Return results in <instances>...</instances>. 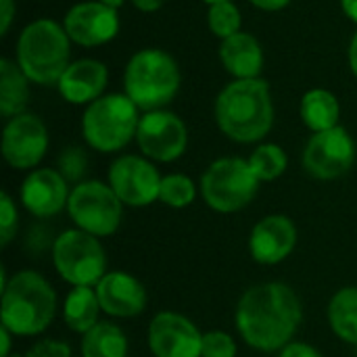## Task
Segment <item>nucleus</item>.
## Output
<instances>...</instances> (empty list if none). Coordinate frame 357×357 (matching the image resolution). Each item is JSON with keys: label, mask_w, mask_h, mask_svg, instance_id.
I'll list each match as a JSON object with an SVG mask.
<instances>
[{"label": "nucleus", "mask_w": 357, "mask_h": 357, "mask_svg": "<svg viewBox=\"0 0 357 357\" xmlns=\"http://www.w3.org/2000/svg\"><path fill=\"white\" fill-rule=\"evenodd\" d=\"M146 341L155 357H201L203 347L197 324L176 312H159L149 324Z\"/></svg>", "instance_id": "4468645a"}, {"label": "nucleus", "mask_w": 357, "mask_h": 357, "mask_svg": "<svg viewBox=\"0 0 357 357\" xmlns=\"http://www.w3.org/2000/svg\"><path fill=\"white\" fill-rule=\"evenodd\" d=\"M215 121L234 142L251 144L266 138L274 123L268 82L261 77L230 82L215 100Z\"/></svg>", "instance_id": "f03ea898"}, {"label": "nucleus", "mask_w": 357, "mask_h": 357, "mask_svg": "<svg viewBox=\"0 0 357 357\" xmlns=\"http://www.w3.org/2000/svg\"><path fill=\"white\" fill-rule=\"evenodd\" d=\"M341 6H343V10H345V15L357 23V0H341Z\"/></svg>", "instance_id": "4c0bfd02"}, {"label": "nucleus", "mask_w": 357, "mask_h": 357, "mask_svg": "<svg viewBox=\"0 0 357 357\" xmlns=\"http://www.w3.org/2000/svg\"><path fill=\"white\" fill-rule=\"evenodd\" d=\"M328 324L331 331L347 345L357 347V287H345L328 301Z\"/></svg>", "instance_id": "b1692460"}, {"label": "nucleus", "mask_w": 357, "mask_h": 357, "mask_svg": "<svg viewBox=\"0 0 357 357\" xmlns=\"http://www.w3.org/2000/svg\"><path fill=\"white\" fill-rule=\"evenodd\" d=\"M203 2H207V4L211 6V4H218V2H228V0H203Z\"/></svg>", "instance_id": "a19ab883"}, {"label": "nucleus", "mask_w": 357, "mask_h": 357, "mask_svg": "<svg viewBox=\"0 0 357 357\" xmlns=\"http://www.w3.org/2000/svg\"><path fill=\"white\" fill-rule=\"evenodd\" d=\"M15 17V0H0V33L4 36Z\"/></svg>", "instance_id": "72a5a7b5"}, {"label": "nucleus", "mask_w": 357, "mask_h": 357, "mask_svg": "<svg viewBox=\"0 0 357 357\" xmlns=\"http://www.w3.org/2000/svg\"><path fill=\"white\" fill-rule=\"evenodd\" d=\"M67 213L79 230L102 238L117 232L123 215V203L109 184L86 180L75 184L71 190Z\"/></svg>", "instance_id": "1a4fd4ad"}, {"label": "nucleus", "mask_w": 357, "mask_h": 357, "mask_svg": "<svg viewBox=\"0 0 357 357\" xmlns=\"http://www.w3.org/2000/svg\"><path fill=\"white\" fill-rule=\"evenodd\" d=\"M25 357H73L71 347L56 339H42L29 347Z\"/></svg>", "instance_id": "2f4dec72"}, {"label": "nucleus", "mask_w": 357, "mask_h": 357, "mask_svg": "<svg viewBox=\"0 0 357 357\" xmlns=\"http://www.w3.org/2000/svg\"><path fill=\"white\" fill-rule=\"evenodd\" d=\"M29 100V77L19 63L10 59L0 61V113L2 117H15L25 113Z\"/></svg>", "instance_id": "4be33fe9"}, {"label": "nucleus", "mask_w": 357, "mask_h": 357, "mask_svg": "<svg viewBox=\"0 0 357 357\" xmlns=\"http://www.w3.org/2000/svg\"><path fill=\"white\" fill-rule=\"evenodd\" d=\"M48 151V130L33 113L8 119L2 132V157L13 169H33Z\"/></svg>", "instance_id": "ddd939ff"}, {"label": "nucleus", "mask_w": 357, "mask_h": 357, "mask_svg": "<svg viewBox=\"0 0 357 357\" xmlns=\"http://www.w3.org/2000/svg\"><path fill=\"white\" fill-rule=\"evenodd\" d=\"M339 117L341 107L333 92L324 88H314L301 98V119L314 134L337 128Z\"/></svg>", "instance_id": "5701e85b"}, {"label": "nucleus", "mask_w": 357, "mask_h": 357, "mask_svg": "<svg viewBox=\"0 0 357 357\" xmlns=\"http://www.w3.org/2000/svg\"><path fill=\"white\" fill-rule=\"evenodd\" d=\"M100 312L102 307L94 287H73L63 303V320L77 335H86L94 328Z\"/></svg>", "instance_id": "412c9836"}, {"label": "nucleus", "mask_w": 357, "mask_h": 357, "mask_svg": "<svg viewBox=\"0 0 357 357\" xmlns=\"http://www.w3.org/2000/svg\"><path fill=\"white\" fill-rule=\"evenodd\" d=\"M349 65H351V71L357 77V31L356 36L351 38V44H349Z\"/></svg>", "instance_id": "58836bf2"}, {"label": "nucleus", "mask_w": 357, "mask_h": 357, "mask_svg": "<svg viewBox=\"0 0 357 357\" xmlns=\"http://www.w3.org/2000/svg\"><path fill=\"white\" fill-rule=\"evenodd\" d=\"M207 21H209V29L213 36L226 40L234 33L241 31V10L238 6L228 0V2H218V4H211L209 6V13H207Z\"/></svg>", "instance_id": "cd10ccee"}, {"label": "nucleus", "mask_w": 357, "mask_h": 357, "mask_svg": "<svg viewBox=\"0 0 357 357\" xmlns=\"http://www.w3.org/2000/svg\"><path fill=\"white\" fill-rule=\"evenodd\" d=\"M136 142L142 155L151 161L172 163L180 159L188 146L186 123L172 111L157 109L140 117Z\"/></svg>", "instance_id": "9b49d317"}, {"label": "nucleus", "mask_w": 357, "mask_h": 357, "mask_svg": "<svg viewBox=\"0 0 357 357\" xmlns=\"http://www.w3.org/2000/svg\"><path fill=\"white\" fill-rule=\"evenodd\" d=\"M161 180L151 159L136 155L117 157L109 167V186L128 207H146L159 201Z\"/></svg>", "instance_id": "f8f14e48"}, {"label": "nucleus", "mask_w": 357, "mask_h": 357, "mask_svg": "<svg viewBox=\"0 0 357 357\" xmlns=\"http://www.w3.org/2000/svg\"><path fill=\"white\" fill-rule=\"evenodd\" d=\"M356 161V142L343 126L316 132L303 151V167L316 180H337Z\"/></svg>", "instance_id": "9d476101"}, {"label": "nucleus", "mask_w": 357, "mask_h": 357, "mask_svg": "<svg viewBox=\"0 0 357 357\" xmlns=\"http://www.w3.org/2000/svg\"><path fill=\"white\" fill-rule=\"evenodd\" d=\"M59 172L67 182H75L86 172V153L77 146H69L59 157Z\"/></svg>", "instance_id": "7c9ffc66"}, {"label": "nucleus", "mask_w": 357, "mask_h": 357, "mask_svg": "<svg viewBox=\"0 0 357 357\" xmlns=\"http://www.w3.org/2000/svg\"><path fill=\"white\" fill-rule=\"evenodd\" d=\"M132 4L142 13H153V10H159L165 4V0H132Z\"/></svg>", "instance_id": "c9c22d12"}, {"label": "nucleus", "mask_w": 357, "mask_h": 357, "mask_svg": "<svg viewBox=\"0 0 357 357\" xmlns=\"http://www.w3.org/2000/svg\"><path fill=\"white\" fill-rule=\"evenodd\" d=\"M107 82L109 71L105 63L96 59H79L65 69L56 88L61 96L71 105H92L100 98Z\"/></svg>", "instance_id": "6ab92c4d"}, {"label": "nucleus", "mask_w": 357, "mask_h": 357, "mask_svg": "<svg viewBox=\"0 0 357 357\" xmlns=\"http://www.w3.org/2000/svg\"><path fill=\"white\" fill-rule=\"evenodd\" d=\"M138 107L128 94H107L88 105L82 132L88 146L98 153H115L132 142L138 132Z\"/></svg>", "instance_id": "423d86ee"}, {"label": "nucleus", "mask_w": 357, "mask_h": 357, "mask_svg": "<svg viewBox=\"0 0 357 357\" xmlns=\"http://www.w3.org/2000/svg\"><path fill=\"white\" fill-rule=\"evenodd\" d=\"M94 289L102 312L113 318H134L146 310V289L128 272H107Z\"/></svg>", "instance_id": "a211bd4d"}, {"label": "nucleus", "mask_w": 357, "mask_h": 357, "mask_svg": "<svg viewBox=\"0 0 357 357\" xmlns=\"http://www.w3.org/2000/svg\"><path fill=\"white\" fill-rule=\"evenodd\" d=\"M128 357H132V356H128Z\"/></svg>", "instance_id": "79ce46f5"}, {"label": "nucleus", "mask_w": 357, "mask_h": 357, "mask_svg": "<svg viewBox=\"0 0 357 357\" xmlns=\"http://www.w3.org/2000/svg\"><path fill=\"white\" fill-rule=\"evenodd\" d=\"M0 293V326L15 337H36L52 324L56 293L40 272L21 270L13 274Z\"/></svg>", "instance_id": "7ed1b4c3"}, {"label": "nucleus", "mask_w": 357, "mask_h": 357, "mask_svg": "<svg viewBox=\"0 0 357 357\" xmlns=\"http://www.w3.org/2000/svg\"><path fill=\"white\" fill-rule=\"evenodd\" d=\"M297 247V226L287 215L261 218L249 234L251 257L261 266L282 264Z\"/></svg>", "instance_id": "dca6fc26"}, {"label": "nucleus", "mask_w": 357, "mask_h": 357, "mask_svg": "<svg viewBox=\"0 0 357 357\" xmlns=\"http://www.w3.org/2000/svg\"><path fill=\"white\" fill-rule=\"evenodd\" d=\"M69 182L61 172L42 167L27 174L21 184V203L36 218H52L69 203Z\"/></svg>", "instance_id": "f3484780"}, {"label": "nucleus", "mask_w": 357, "mask_h": 357, "mask_svg": "<svg viewBox=\"0 0 357 357\" xmlns=\"http://www.w3.org/2000/svg\"><path fill=\"white\" fill-rule=\"evenodd\" d=\"M52 264L71 287H96L107 274V253L100 241L79 228L65 230L54 238Z\"/></svg>", "instance_id": "6e6552de"}, {"label": "nucleus", "mask_w": 357, "mask_h": 357, "mask_svg": "<svg viewBox=\"0 0 357 357\" xmlns=\"http://www.w3.org/2000/svg\"><path fill=\"white\" fill-rule=\"evenodd\" d=\"M82 357H128V337L117 324L98 322L82 335Z\"/></svg>", "instance_id": "393cba45"}, {"label": "nucleus", "mask_w": 357, "mask_h": 357, "mask_svg": "<svg viewBox=\"0 0 357 357\" xmlns=\"http://www.w3.org/2000/svg\"><path fill=\"white\" fill-rule=\"evenodd\" d=\"M249 165H251V169H253V174L257 176L259 182H274L287 172L289 157H287L282 146H278L274 142H268V144H259L251 153Z\"/></svg>", "instance_id": "a878e982"}, {"label": "nucleus", "mask_w": 357, "mask_h": 357, "mask_svg": "<svg viewBox=\"0 0 357 357\" xmlns=\"http://www.w3.org/2000/svg\"><path fill=\"white\" fill-rule=\"evenodd\" d=\"M102 4H107V6H113V8H117V6H121L126 0H100Z\"/></svg>", "instance_id": "ea45409f"}, {"label": "nucleus", "mask_w": 357, "mask_h": 357, "mask_svg": "<svg viewBox=\"0 0 357 357\" xmlns=\"http://www.w3.org/2000/svg\"><path fill=\"white\" fill-rule=\"evenodd\" d=\"M63 27L67 36L79 46H100L111 42L119 31L117 8L102 4L100 0L79 2L65 15Z\"/></svg>", "instance_id": "2eb2a0df"}, {"label": "nucleus", "mask_w": 357, "mask_h": 357, "mask_svg": "<svg viewBox=\"0 0 357 357\" xmlns=\"http://www.w3.org/2000/svg\"><path fill=\"white\" fill-rule=\"evenodd\" d=\"M13 337H15L13 333H8L4 326H0V357H8V354H10V339Z\"/></svg>", "instance_id": "e433bc0d"}, {"label": "nucleus", "mask_w": 357, "mask_h": 357, "mask_svg": "<svg viewBox=\"0 0 357 357\" xmlns=\"http://www.w3.org/2000/svg\"><path fill=\"white\" fill-rule=\"evenodd\" d=\"M278 357H322V354L312 347L310 343H303V341H293L289 343L284 349L278 351Z\"/></svg>", "instance_id": "473e14b6"}, {"label": "nucleus", "mask_w": 357, "mask_h": 357, "mask_svg": "<svg viewBox=\"0 0 357 357\" xmlns=\"http://www.w3.org/2000/svg\"><path fill=\"white\" fill-rule=\"evenodd\" d=\"M182 84L180 67L161 48L138 50L126 67L123 86L132 102L142 111H157L169 105Z\"/></svg>", "instance_id": "39448f33"}, {"label": "nucleus", "mask_w": 357, "mask_h": 357, "mask_svg": "<svg viewBox=\"0 0 357 357\" xmlns=\"http://www.w3.org/2000/svg\"><path fill=\"white\" fill-rule=\"evenodd\" d=\"M249 2L261 10H282L284 6H289L291 0H249Z\"/></svg>", "instance_id": "f704fd0d"}, {"label": "nucleus", "mask_w": 357, "mask_h": 357, "mask_svg": "<svg viewBox=\"0 0 357 357\" xmlns=\"http://www.w3.org/2000/svg\"><path fill=\"white\" fill-rule=\"evenodd\" d=\"M301 320V299L284 282H261L247 289L234 314L241 339L264 354L280 351L293 343Z\"/></svg>", "instance_id": "f257e3e1"}, {"label": "nucleus", "mask_w": 357, "mask_h": 357, "mask_svg": "<svg viewBox=\"0 0 357 357\" xmlns=\"http://www.w3.org/2000/svg\"><path fill=\"white\" fill-rule=\"evenodd\" d=\"M197 199V186L195 182L184 174H169L161 180L159 201L172 209H184L192 205Z\"/></svg>", "instance_id": "bb28decb"}, {"label": "nucleus", "mask_w": 357, "mask_h": 357, "mask_svg": "<svg viewBox=\"0 0 357 357\" xmlns=\"http://www.w3.org/2000/svg\"><path fill=\"white\" fill-rule=\"evenodd\" d=\"M259 184L249 159L222 157L205 169L201 195L209 209L218 213H236L255 199Z\"/></svg>", "instance_id": "0eeeda50"}, {"label": "nucleus", "mask_w": 357, "mask_h": 357, "mask_svg": "<svg viewBox=\"0 0 357 357\" xmlns=\"http://www.w3.org/2000/svg\"><path fill=\"white\" fill-rule=\"evenodd\" d=\"M69 42L65 27L50 19L29 23L17 42V63L29 82L40 86H56L69 63Z\"/></svg>", "instance_id": "20e7f679"}, {"label": "nucleus", "mask_w": 357, "mask_h": 357, "mask_svg": "<svg viewBox=\"0 0 357 357\" xmlns=\"http://www.w3.org/2000/svg\"><path fill=\"white\" fill-rule=\"evenodd\" d=\"M238 347L232 335L224 331H209L203 335L201 357H236Z\"/></svg>", "instance_id": "c85d7f7f"}, {"label": "nucleus", "mask_w": 357, "mask_h": 357, "mask_svg": "<svg viewBox=\"0 0 357 357\" xmlns=\"http://www.w3.org/2000/svg\"><path fill=\"white\" fill-rule=\"evenodd\" d=\"M220 59L226 67V71L236 79H253L259 77L264 69V50L257 38L251 33L238 31L226 40H222L220 46Z\"/></svg>", "instance_id": "aec40b11"}, {"label": "nucleus", "mask_w": 357, "mask_h": 357, "mask_svg": "<svg viewBox=\"0 0 357 357\" xmlns=\"http://www.w3.org/2000/svg\"><path fill=\"white\" fill-rule=\"evenodd\" d=\"M17 226H19V213L15 207V201L10 199L8 192L0 195V243L2 247H6L13 236L17 234Z\"/></svg>", "instance_id": "c756f323"}]
</instances>
